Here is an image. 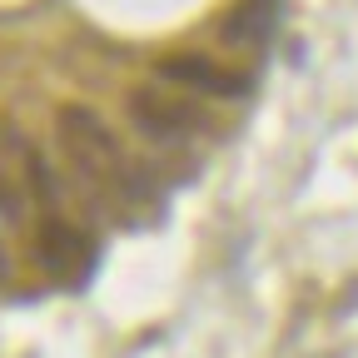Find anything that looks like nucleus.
Masks as SVG:
<instances>
[{
    "label": "nucleus",
    "instance_id": "39448f33",
    "mask_svg": "<svg viewBox=\"0 0 358 358\" xmlns=\"http://www.w3.org/2000/svg\"><path fill=\"white\" fill-rule=\"evenodd\" d=\"M268 20H274V0H244V6L224 20V40L234 45H254L268 35Z\"/></svg>",
    "mask_w": 358,
    "mask_h": 358
},
{
    "label": "nucleus",
    "instance_id": "7ed1b4c3",
    "mask_svg": "<svg viewBox=\"0 0 358 358\" xmlns=\"http://www.w3.org/2000/svg\"><path fill=\"white\" fill-rule=\"evenodd\" d=\"M159 75L174 80V85L204 90V95H244V90H249L244 75L224 70V65H214V60H204V55H169V60L159 65Z\"/></svg>",
    "mask_w": 358,
    "mask_h": 358
},
{
    "label": "nucleus",
    "instance_id": "f257e3e1",
    "mask_svg": "<svg viewBox=\"0 0 358 358\" xmlns=\"http://www.w3.org/2000/svg\"><path fill=\"white\" fill-rule=\"evenodd\" d=\"M60 145H65L70 164L85 174V185L95 189L105 204H120V209L145 204V194H150L145 179H140V169L124 159L120 140L110 134V124L100 115H90L85 105L60 110Z\"/></svg>",
    "mask_w": 358,
    "mask_h": 358
},
{
    "label": "nucleus",
    "instance_id": "20e7f679",
    "mask_svg": "<svg viewBox=\"0 0 358 358\" xmlns=\"http://www.w3.org/2000/svg\"><path fill=\"white\" fill-rule=\"evenodd\" d=\"M134 120H140L150 134H159V140H174V134H185L194 124V115L185 105H169L159 95H134Z\"/></svg>",
    "mask_w": 358,
    "mask_h": 358
},
{
    "label": "nucleus",
    "instance_id": "f03ea898",
    "mask_svg": "<svg viewBox=\"0 0 358 358\" xmlns=\"http://www.w3.org/2000/svg\"><path fill=\"white\" fill-rule=\"evenodd\" d=\"M35 259L50 279L60 284H85L90 268H95V244H90L85 229H75L70 219L60 214H45L35 224Z\"/></svg>",
    "mask_w": 358,
    "mask_h": 358
}]
</instances>
